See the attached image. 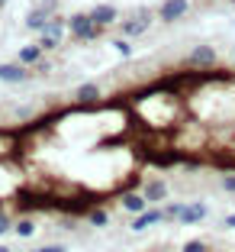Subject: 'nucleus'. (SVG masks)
Masks as SVG:
<instances>
[{
	"instance_id": "nucleus-7",
	"label": "nucleus",
	"mask_w": 235,
	"mask_h": 252,
	"mask_svg": "<svg viewBox=\"0 0 235 252\" xmlns=\"http://www.w3.org/2000/svg\"><path fill=\"white\" fill-rule=\"evenodd\" d=\"M119 207L126 210V214H142V210H148V200H145V194H142V188L139 191H132V188H129V191H123L119 194Z\"/></svg>"
},
{
	"instance_id": "nucleus-1",
	"label": "nucleus",
	"mask_w": 235,
	"mask_h": 252,
	"mask_svg": "<svg viewBox=\"0 0 235 252\" xmlns=\"http://www.w3.org/2000/svg\"><path fill=\"white\" fill-rule=\"evenodd\" d=\"M152 20H155V13L148 7H135L129 16H119V32H123L126 39H139V36H145L148 30H152Z\"/></svg>"
},
{
	"instance_id": "nucleus-27",
	"label": "nucleus",
	"mask_w": 235,
	"mask_h": 252,
	"mask_svg": "<svg viewBox=\"0 0 235 252\" xmlns=\"http://www.w3.org/2000/svg\"><path fill=\"white\" fill-rule=\"evenodd\" d=\"M49 3H58V0H49Z\"/></svg>"
},
{
	"instance_id": "nucleus-16",
	"label": "nucleus",
	"mask_w": 235,
	"mask_h": 252,
	"mask_svg": "<svg viewBox=\"0 0 235 252\" xmlns=\"http://www.w3.org/2000/svg\"><path fill=\"white\" fill-rule=\"evenodd\" d=\"M87 220L94 223V226H106V223H110V214H106L103 207H94V210L87 214Z\"/></svg>"
},
{
	"instance_id": "nucleus-11",
	"label": "nucleus",
	"mask_w": 235,
	"mask_h": 252,
	"mask_svg": "<svg viewBox=\"0 0 235 252\" xmlns=\"http://www.w3.org/2000/svg\"><path fill=\"white\" fill-rule=\"evenodd\" d=\"M161 220H168L164 210H142V214L132 217V230L142 233V230H148V226H155V223H161Z\"/></svg>"
},
{
	"instance_id": "nucleus-8",
	"label": "nucleus",
	"mask_w": 235,
	"mask_h": 252,
	"mask_svg": "<svg viewBox=\"0 0 235 252\" xmlns=\"http://www.w3.org/2000/svg\"><path fill=\"white\" fill-rule=\"evenodd\" d=\"M97 100H100V84L97 81H84L74 88V104L78 107H94Z\"/></svg>"
},
{
	"instance_id": "nucleus-18",
	"label": "nucleus",
	"mask_w": 235,
	"mask_h": 252,
	"mask_svg": "<svg viewBox=\"0 0 235 252\" xmlns=\"http://www.w3.org/2000/svg\"><path fill=\"white\" fill-rule=\"evenodd\" d=\"M39 45H42L45 52H52V49H58V45H61V39L58 36H49V32H39Z\"/></svg>"
},
{
	"instance_id": "nucleus-17",
	"label": "nucleus",
	"mask_w": 235,
	"mask_h": 252,
	"mask_svg": "<svg viewBox=\"0 0 235 252\" xmlns=\"http://www.w3.org/2000/svg\"><path fill=\"white\" fill-rule=\"evenodd\" d=\"M184 207H187V204H181V200H174V204H164V217H168V220H181Z\"/></svg>"
},
{
	"instance_id": "nucleus-9",
	"label": "nucleus",
	"mask_w": 235,
	"mask_h": 252,
	"mask_svg": "<svg viewBox=\"0 0 235 252\" xmlns=\"http://www.w3.org/2000/svg\"><path fill=\"white\" fill-rule=\"evenodd\" d=\"M90 16H94V23L103 26V30L119 23V10L113 7V3H97V7H90Z\"/></svg>"
},
{
	"instance_id": "nucleus-2",
	"label": "nucleus",
	"mask_w": 235,
	"mask_h": 252,
	"mask_svg": "<svg viewBox=\"0 0 235 252\" xmlns=\"http://www.w3.org/2000/svg\"><path fill=\"white\" fill-rule=\"evenodd\" d=\"M68 30H71V36L78 39V42H94V39H100L103 26H97L90 10H87V13H71L68 16Z\"/></svg>"
},
{
	"instance_id": "nucleus-23",
	"label": "nucleus",
	"mask_w": 235,
	"mask_h": 252,
	"mask_svg": "<svg viewBox=\"0 0 235 252\" xmlns=\"http://www.w3.org/2000/svg\"><path fill=\"white\" fill-rule=\"evenodd\" d=\"M36 252H68V246L55 243V246H42V249H36Z\"/></svg>"
},
{
	"instance_id": "nucleus-29",
	"label": "nucleus",
	"mask_w": 235,
	"mask_h": 252,
	"mask_svg": "<svg viewBox=\"0 0 235 252\" xmlns=\"http://www.w3.org/2000/svg\"><path fill=\"white\" fill-rule=\"evenodd\" d=\"M229 3H235V0H229Z\"/></svg>"
},
{
	"instance_id": "nucleus-21",
	"label": "nucleus",
	"mask_w": 235,
	"mask_h": 252,
	"mask_svg": "<svg viewBox=\"0 0 235 252\" xmlns=\"http://www.w3.org/2000/svg\"><path fill=\"white\" fill-rule=\"evenodd\" d=\"M181 252H209V246H206L203 239H187V243L181 246Z\"/></svg>"
},
{
	"instance_id": "nucleus-20",
	"label": "nucleus",
	"mask_w": 235,
	"mask_h": 252,
	"mask_svg": "<svg viewBox=\"0 0 235 252\" xmlns=\"http://www.w3.org/2000/svg\"><path fill=\"white\" fill-rule=\"evenodd\" d=\"M219 188L226 194H235V171H222V178H219Z\"/></svg>"
},
{
	"instance_id": "nucleus-10",
	"label": "nucleus",
	"mask_w": 235,
	"mask_h": 252,
	"mask_svg": "<svg viewBox=\"0 0 235 252\" xmlns=\"http://www.w3.org/2000/svg\"><path fill=\"white\" fill-rule=\"evenodd\" d=\"M29 78V68L20 65V62H13V65H0V81L3 84H23Z\"/></svg>"
},
{
	"instance_id": "nucleus-12",
	"label": "nucleus",
	"mask_w": 235,
	"mask_h": 252,
	"mask_svg": "<svg viewBox=\"0 0 235 252\" xmlns=\"http://www.w3.org/2000/svg\"><path fill=\"white\" fill-rule=\"evenodd\" d=\"M206 214H209V210H206L203 200H193V204H187V207H184V214H181V223H184V226L203 223V220H206Z\"/></svg>"
},
{
	"instance_id": "nucleus-25",
	"label": "nucleus",
	"mask_w": 235,
	"mask_h": 252,
	"mask_svg": "<svg viewBox=\"0 0 235 252\" xmlns=\"http://www.w3.org/2000/svg\"><path fill=\"white\" fill-rule=\"evenodd\" d=\"M0 252H13V249H10V246H0Z\"/></svg>"
},
{
	"instance_id": "nucleus-13",
	"label": "nucleus",
	"mask_w": 235,
	"mask_h": 252,
	"mask_svg": "<svg viewBox=\"0 0 235 252\" xmlns=\"http://www.w3.org/2000/svg\"><path fill=\"white\" fill-rule=\"evenodd\" d=\"M42 55H45V49H42L39 42H32V45H23V49H20V65L32 68V65H39V62H42Z\"/></svg>"
},
{
	"instance_id": "nucleus-6",
	"label": "nucleus",
	"mask_w": 235,
	"mask_h": 252,
	"mask_svg": "<svg viewBox=\"0 0 235 252\" xmlns=\"http://www.w3.org/2000/svg\"><path fill=\"white\" fill-rule=\"evenodd\" d=\"M190 10V0H164L161 7H158V20L161 23H177L181 16H187Z\"/></svg>"
},
{
	"instance_id": "nucleus-3",
	"label": "nucleus",
	"mask_w": 235,
	"mask_h": 252,
	"mask_svg": "<svg viewBox=\"0 0 235 252\" xmlns=\"http://www.w3.org/2000/svg\"><path fill=\"white\" fill-rule=\"evenodd\" d=\"M187 68H197V71H206V68H216L219 65V55H216L213 45H197V49H190V55L184 59Z\"/></svg>"
},
{
	"instance_id": "nucleus-24",
	"label": "nucleus",
	"mask_w": 235,
	"mask_h": 252,
	"mask_svg": "<svg viewBox=\"0 0 235 252\" xmlns=\"http://www.w3.org/2000/svg\"><path fill=\"white\" fill-rule=\"evenodd\" d=\"M226 226H229V230H235V214H229V217H226Z\"/></svg>"
},
{
	"instance_id": "nucleus-26",
	"label": "nucleus",
	"mask_w": 235,
	"mask_h": 252,
	"mask_svg": "<svg viewBox=\"0 0 235 252\" xmlns=\"http://www.w3.org/2000/svg\"><path fill=\"white\" fill-rule=\"evenodd\" d=\"M232 71H235V59H232Z\"/></svg>"
},
{
	"instance_id": "nucleus-4",
	"label": "nucleus",
	"mask_w": 235,
	"mask_h": 252,
	"mask_svg": "<svg viewBox=\"0 0 235 252\" xmlns=\"http://www.w3.org/2000/svg\"><path fill=\"white\" fill-rule=\"evenodd\" d=\"M55 10H58V3H49L45 0L42 7H36V10H29V16H26V30H32V32H42L45 30V23L55 16Z\"/></svg>"
},
{
	"instance_id": "nucleus-15",
	"label": "nucleus",
	"mask_w": 235,
	"mask_h": 252,
	"mask_svg": "<svg viewBox=\"0 0 235 252\" xmlns=\"http://www.w3.org/2000/svg\"><path fill=\"white\" fill-rule=\"evenodd\" d=\"M16 146H20V136L7 133V129H0V158H10L16 152Z\"/></svg>"
},
{
	"instance_id": "nucleus-22",
	"label": "nucleus",
	"mask_w": 235,
	"mask_h": 252,
	"mask_svg": "<svg viewBox=\"0 0 235 252\" xmlns=\"http://www.w3.org/2000/svg\"><path fill=\"white\" fill-rule=\"evenodd\" d=\"M13 217H10L7 214V210H3V207H0V236H3V233H10V230H13Z\"/></svg>"
},
{
	"instance_id": "nucleus-28",
	"label": "nucleus",
	"mask_w": 235,
	"mask_h": 252,
	"mask_svg": "<svg viewBox=\"0 0 235 252\" xmlns=\"http://www.w3.org/2000/svg\"><path fill=\"white\" fill-rule=\"evenodd\" d=\"M0 3H7V0H0Z\"/></svg>"
},
{
	"instance_id": "nucleus-5",
	"label": "nucleus",
	"mask_w": 235,
	"mask_h": 252,
	"mask_svg": "<svg viewBox=\"0 0 235 252\" xmlns=\"http://www.w3.org/2000/svg\"><path fill=\"white\" fill-rule=\"evenodd\" d=\"M142 194H145L148 204H164L168 194H171V188H168L164 178H148V181H142Z\"/></svg>"
},
{
	"instance_id": "nucleus-14",
	"label": "nucleus",
	"mask_w": 235,
	"mask_h": 252,
	"mask_svg": "<svg viewBox=\"0 0 235 252\" xmlns=\"http://www.w3.org/2000/svg\"><path fill=\"white\" fill-rule=\"evenodd\" d=\"M13 233L20 239H29L32 233H36V220H32L29 214H20V217H16V223H13Z\"/></svg>"
},
{
	"instance_id": "nucleus-19",
	"label": "nucleus",
	"mask_w": 235,
	"mask_h": 252,
	"mask_svg": "<svg viewBox=\"0 0 235 252\" xmlns=\"http://www.w3.org/2000/svg\"><path fill=\"white\" fill-rule=\"evenodd\" d=\"M113 49H116V52L123 55V59H129V55H132V45H129V39H126V36L113 39Z\"/></svg>"
}]
</instances>
